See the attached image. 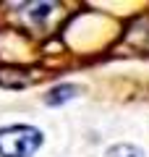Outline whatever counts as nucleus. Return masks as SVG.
Listing matches in <instances>:
<instances>
[{
  "label": "nucleus",
  "instance_id": "3",
  "mask_svg": "<svg viewBox=\"0 0 149 157\" xmlns=\"http://www.w3.org/2000/svg\"><path fill=\"white\" fill-rule=\"evenodd\" d=\"M107 157H144V152L133 144H115L107 149Z\"/></svg>",
  "mask_w": 149,
  "mask_h": 157
},
{
  "label": "nucleus",
  "instance_id": "2",
  "mask_svg": "<svg viewBox=\"0 0 149 157\" xmlns=\"http://www.w3.org/2000/svg\"><path fill=\"white\" fill-rule=\"evenodd\" d=\"M73 94H76V86L73 84H60V86H55V89H50V94H47V105H63V102H68V100H73Z\"/></svg>",
  "mask_w": 149,
  "mask_h": 157
},
{
  "label": "nucleus",
  "instance_id": "1",
  "mask_svg": "<svg viewBox=\"0 0 149 157\" xmlns=\"http://www.w3.org/2000/svg\"><path fill=\"white\" fill-rule=\"evenodd\" d=\"M42 147V131L32 126L0 128V157H32Z\"/></svg>",
  "mask_w": 149,
  "mask_h": 157
}]
</instances>
